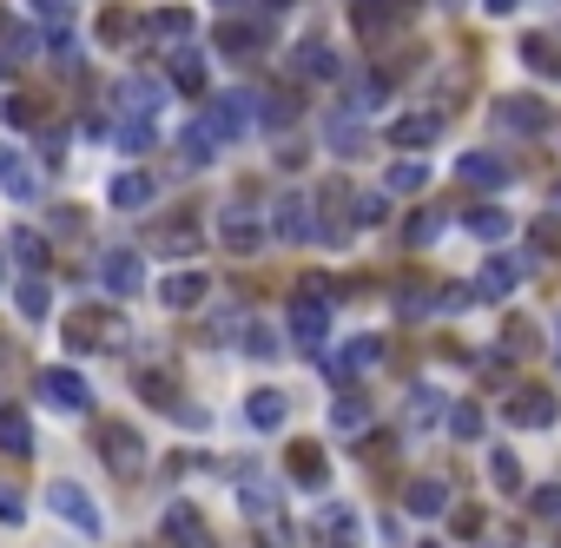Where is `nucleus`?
<instances>
[{"mask_svg":"<svg viewBox=\"0 0 561 548\" xmlns=\"http://www.w3.org/2000/svg\"><path fill=\"white\" fill-rule=\"evenodd\" d=\"M469 304H475V291H469V284H449V291H443V310H469Z\"/></svg>","mask_w":561,"mask_h":548,"instance_id":"52","label":"nucleus"},{"mask_svg":"<svg viewBox=\"0 0 561 548\" xmlns=\"http://www.w3.org/2000/svg\"><path fill=\"white\" fill-rule=\"evenodd\" d=\"M245 423L252 430H284V397H278V390H252V397H245Z\"/></svg>","mask_w":561,"mask_h":548,"instance_id":"34","label":"nucleus"},{"mask_svg":"<svg viewBox=\"0 0 561 548\" xmlns=\"http://www.w3.org/2000/svg\"><path fill=\"white\" fill-rule=\"evenodd\" d=\"M291 483L297 489H324L331 483V462H324V449H317V443H297L291 449Z\"/></svg>","mask_w":561,"mask_h":548,"instance_id":"22","label":"nucleus"},{"mask_svg":"<svg viewBox=\"0 0 561 548\" xmlns=\"http://www.w3.org/2000/svg\"><path fill=\"white\" fill-rule=\"evenodd\" d=\"M489 483H496L502 496L522 489V462H515V449H489Z\"/></svg>","mask_w":561,"mask_h":548,"instance_id":"38","label":"nucleus"},{"mask_svg":"<svg viewBox=\"0 0 561 548\" xmlns=\"http://www.w3.org/2000/svg\"><path fill=\"white\" fill-rule=\"evenodd\" d=\"M449 430H456L462 443H475V436H483V410H475V404H456V410H449Z\"/></svg>","mask_w":561,"mask_h":548,"instance_id":"44","label":"nucleus"},{"mask_svg":"<svg viewBox=\"0 0 561 548\" xmlns=\"http://www.w3.org/2000/svg\"><path fill=\"white\" fill-rule=\"evenodd\" d=\"M456 179H462V186H509V166L496 160V152H462V160H456Z\"/></svg>","mask_w":561,"mask_h":548,"instance_id":"27","label":"nucleus"},{"mask_svg":"<svg viewBox=\"0 0 561 548\" xmlns=\"http://www.w3.org/2000/svg\"><path fill=\"white\" fill-rule=\"evenodd\" d=\"M291 337H297V351H324V337H331V297L317 284H304V297H291Z\"/></svg>","mask_w":561,"mask_h":548,"instance_id":"5","label":"nucleus"},{"mask_svg":"<svg viewBox=\"0 0 561 548\" xmlns=\"http://www.w3.org/2000/svg\"><path fill=\"white\" fill-rule=\"evenodd\" d=\"M0 522H8V528H21V522H27V496H21L14 483H0Z\"/></svg>","mask_w":561,"mask_h":548,"instance_id":"45","label":"nucleus"},{"mask_svg":"<svg viewBox=\"0 0 561 548\" xmlns=\"http://www.w3.org/2000/svg\"><path fill=\"white\" fill-rule=\"evenodd\" d=\"M449 8H456V0H449Z\"/></svg>","mask_w":561,"mask_h":548,"instance_id":"58","label":"nucleus"},{"mask_svg":"<svg viewBox=\"0 0 561 548\" xmlns=\"http://www.w3.org/2000/svg\"><path fill=\"white\" fill-rule=\"evenodd\" d=\"M0 192L8 199H40V173L21 145H0Z\"/></svg>","mask_w":561,"mask_h":548,"instance_id":"11","label":"nucleus"},{"mask_svg":"<svg viewBox=\"0 0 561 548\" xmlns=\"http://www.w3.org/2000/svg\"><path fill=\"white\" fill-rule=\"evenodd\" d=\"M14 310H21L27 324H40L47 310H53V291H47V278H21V284H14Z\"/></svg>","mask_w":561,"mask_h":548,"instance_id":"33","label":"nucleus"},{"mask_svg":"<svg viewBox=\"0 0 561 548\" xmlns=\"http://www.w3.org/2000/svg\"><path fill=\"white\" fill-rule=\"evenodd\" d=\"M166 80H173L179 93H205V53H199V47H173Z\"/></svg>","mask_w":561,"mask_h":548,"instance_id":"23","label":"nucleus"},{"mask_svg":"<svg viewBox=\"0 0 561 548\" xmlns=\"http://www.w3.org/2000/svg\"><path fill=\"white\" fill-rule=\"evenodd\" d=\"M436 231H443V218H436V212H417V218L404 225V239H410V245H430Z\"/></svg>","mask_w":561,"mask_h":548,"instance_id":"47","label":"nucleus"},{"mask_svg":"<svg viewBox=\"0 0 561 548\" xmlns=\"http://www.w3.org/2000/svg\"><path fill=\"white\" fill-rule=\"evenodd\" d=\"M100 456L113 476H139V462H145V443L132 423H100Z\"/></svg>","mask_w":561,"mask_h":548,"instance_id":"8","label":"nucleus"},{"mask_svg":"<svg viewBox=\"0 0 561 548\" xmlns=\"http://www.w3.org/2000/svg\"><path fill=\"white\" fill-rule=\"evenodd\" d=\"M245 357H258V364L278 357V331L271 324H245Z\"/></svg>","mask_w":561,"mask_h":548,"instance_id":"43","label":"nucleus"},{"mask_svg":"<svg viewBox=\"0 0 561 548\" xmlns=\"http://www.w3.org/2000/svg\"><path fill=\"white\" fill-rule=\"evenodd\" d=\"M100 284H106L113 297H139V284H145L139 252H106V258H100Z\"/></svg>","mask_w":561,"mask_h":548,"instance_id":"13","label":"nucleus"},{"mask_svg":"<svg viewBox=\"0 0 561 548\" xmlns=\"http://www.w3.org/2000/svg\"><path fill=\"white\" fill-rule=\"evenodd\" d=\"M436 132H443V119H436V113H404V119L390 126V145H410V152H417V145H430Z\"/></svg>","mask_w":561,"mask_h":548,"instance_id":"30","label":"nucleus"},{"mask_svg":"<svg viewBox=\"0 0 561 548\" xmlns=\"http://www.w3.org/2000/svg\"><path fill=\"white\" fill-rule=\"evenodd\" d=\"M522 60H528V66H541V73H554V66H561L548 40H528V47H522Z\"/></svg>","mask_w":561,"mask_h":548,"instance_id":"50","label":"nucleus"},{"mask_svg":"<svg viewBox=\"0 0 561 548\" xmlns=\"http://www.w3.org/2000/svg\"><path fill=\"white\" fill-rule=\"evenodd\" d=\"M238 509H245L252 522H265V515H278V489L258 476V469H245V476H238Z\"/></svg>","mask_w":561,"mask_h":548,"instance_id":"20","label":"nucleus"},{"mask_svg":"<svg viewBox=\"0 0 561 548\" xmlns=\"http://www.w3.org/2000/svg\"><path fill=\"white\" fill-rule=\"evenodd\" d=\"M205 291H212V278H205V271H173L166 284H158V304H166V310H199V304H205Z\"/></svg>","mask_w":561,"mask_h":548,"instance_id":"14","label":"nucleus"},{"mask_svg":"<svg viewBox=\"0 0 561 548\" xmlns=\"http://www.w3.org/2000/svg\"><path fill=\"white\" fill-rule=\"evenodd\" d=\"M34 390H40V404H53L60 417H79V410H93V383L79 377V370H66V364H47V370L34 377Z\"/></svg>","mask_w":561,"mask_h":548,"instance_id":"2","label":"nucleus"},{"mask_svg":"<svg viewBox=\"0 0 561 548\" xmlns=\"http://www.w3.org/2000/svg\"><path fill=\"white\" fill-rule=\"evenodd\" d=\"M132 390H139V404H152V410H173V417L186 410V404H179V377L158 370V364H145V370L132 377Z\"/></svg>","mask_w":561,"mask_h":548,"instance_id":"12","label":"nucleus"},{"mask_svg":"<svg viewBox=\"0 0 561 548\" xmlns=\"http://www.w3.org/2000/svg\"><path fill=\"white\" fill-rule=\"evenodd\" d=\"M462 225L475 231V239H509V231H515V225H509V212H496V205H475Z\"/></svg>","mask_w":561,"mask_h":548,"instance_id":"39","label":"nucleus"},{"mask_svg":"<svg viewBox=\"0 0 561 548\" xmlns=\"http://www.w3.org/2000/svg\"><path fill=\"white\" fill-rule=\"evenodd\" d=\"M152 245H158V252H173V258H186V252H199V218H192V212H179V218H166V225H158V231H152Z\"/></svg>","mask_w":561,"mask_h":548,"instance_id":"26","label":"nucleus"},{"mask_svg":"<svg viewBox=\"0 0 561 548\" xmlns=\"http://www.w3.org/2000/svg\"><path fill=\"white\" fill-rule=\"evenodd\" d=\"M496 126H509V132H541V126H548V106H541V100H496Z\"/></svg>","mask_w":561,"mask_h":548,"instance_id":"28","label":"nucleus"},{"mask_svg":"<svg viewBox=\"0 0 561 548\" xmlns=\"http://www.w3.org/2000/svg\"><path fill=\"white\" fill-rule=\"evenodd\" d=\"M423 186H430V166H417V160H396L383 173V192H423Z\"/></svg>","mask_w":561,"mask_h":548,"instance_id":"37","label":"nucleus"},{"mask_svg":"<svg viewBox=\"0 0 561 548\" xmlns=\"http://www.w3.org/2000/svg\"><path fill=\"white\" fill-rule=\"evenodd\" d=\"M158 100H166V87H158L152 73H132V80H119V113H158Z\"/></svg>","mask_w":561,"mask_h":548,"instance_id":"29","label":"nucleus"},{"mask_svg":"<svg viewBox=\"0 0 561 548\" xmlns=\"http://www.w3.org/2000/svg\"><path fill=\"white\" fill-rule=\"evenodd\" d=\"M383 218H390V199H383V192L350 199V225H383Z\"/></svg>","mask_w":561,"mask_h":548,"instance_id":"42","label":"nucleus"},{"mask_svg":"<svg viewBox=\"0 0 561 548\" xmlns=\"http://www.w3.org/2000/svg\"><path fill=\"white\" fill-rule=\"evenodd\" d=\"M218 8H238V0H218Z\"/></svg>","mask_w":561,"mask_h":548,"instance_id":"55","label":"nucleus"},{"mask_svg":"<svg viewBox=\"0 0 561 548\" xmlns=\"http://www.w3.org/2000/svg\"><path fill=\"white\" fill-rule=\"evenodd\" d=\"M404 509H410L417 522H430V515H443V509H449V483H443V476H417V483L404 489Z\"/></svg>","mask_w":561,"mask_h":548,"instance_id":"19","label":"nucleus"},{"mask_svg":"<svg viewBox=\"0 0 561 548\" xmlns=\"http://www.w3.org/2000/svg\"><path fill=\"white\" fill-rule=\"evenodd\" d=\"M509 423L515 430H548L554 423V397H548V390H515V397H509Z\"/></svg>","mask_w":561,"mask_h":548,"instance_id":"18","label":"nucleus"},{"mask_svg":"<svg viewBox=\"0 0 561 548\" xmlns=\"http://www.w3.org/2000/svg\"><path fill=\"white\" fill-rule=\"evenodd\" d=\"M417 8H423V0H350V21H357L364 40H383V34L404 27Z\"/></svg>","mask_w":561,"mask_h":548,"instance_id":"7","label":"nucleus"},{"mask_svg":"<svg viewBox=\"0 0 561 548\" xmlns=\"http://www.w3.org/2000/svg\"><path fill=\"white\" fill-rule=\"evenodd\" d=\"M218 47L245 60V53H258V34H252V27H225V34H218Z\"/></svg>","mask_w":561,"mask_h":548,"instance_id":"46","label":"nucleus"},{"mask_svg":"<svg viewBox=\"0 0 561 548\" xmlns=\"http://www.w3.org/2000/svg\"><path fill=\"white\" fill-rule=\"evenodd\" d=\"M515 278H522V258H489L483 278H475V291H483V297H509Z\"/></svg>","mask_w":561,"mask_h":548,"instance_id":"35","label":"nucleus"},{"mask_svg":"<svg viewBox=\"0 0 561 548\" xmlns=\"http://www.w3.org/2000/svg\"><path fill=\"white\" fill-rule=\"evenodd\" d=\"M0 449H8V456H34V423L14 404H0Z\"/></svg>","mask_w":561,"mask_h":548,"instance_id":"32","label":"nucleus"},{"mask_svg":"<svg viewBox=\"0 0 561 548\" xmlns=\"http://www.w3.org/2000/svg\"><path fill=\"white\" fill-rule=\"evenodd\" d=\"M79 344H126V318L119 310H79V318H66V351Z\"/></svg>","mask_w":561,"mask_h":548,"instance_id":"9","label":"nucleus"},{"mask_svg":"<svg viewBox=\"0 0 561 548\" xmlns=\"http://www.w3.org/2000/svg\"><path fill=\"white\" fill-rule=\"evenodd\" d=\"M8 245H21L27 265H47V239H27V231H21V239H8Z\"/></svg>","mask_w":561,"mask_h":548,"instance_id":"51","label":"nucleus"},{"mask_svg":"<svg viewBox=\"0 0 561 548\" xmlns=\"http://www.w3.org/2000/svg\"><path fill=\"white\" fill-rule=\"evenodd\" d=\"M364 423H370V404L357 397V390H344V397L331 404V430H344V436H357Z\"/></svg>","mask_w":561,"mask_h":548,"instance_id":"36","label":"nucleus"},{"mask_svg":"<svg viewBox=\"0 0 561 548\" xmlns=\"http://www.w3.org/2000/svg\"><path fill=\"white\" fill-rule=\"evenodd\" d=\"M383 364V337H350L337 357H324V377L331 383H350V377H364V370H377Z\"/></svg>","mask_w":561,"mask_h":548,"instance_id":"10","label":"nucleus"},{"mask_svg":"<svg viewBox=\"0 0 561 548\" xmlns=\"http://www.w3.org/2000/svg\"><path fill=\"white\" fill-rule=\"evenodd\" d=\"M535 515H541V522H561V483L535 489Z\"/></svg>","mask_w":561,"mask_h":548,"instance_id":"49","label":"nucleus"},{"mask_svg":"<svg viewBox=\"0 0 561 548\" xmlns=\"http://www.w3.org/2000/svg\"><path fill=\"white\" fill-rule=\"evenodd\" d=\"M291 73H297V80H337V53H331L324 40H304V47L291 53Z\"/></svg>","mask_w":561,"mask_h":548,"instance_id":"21","label":"nucleus"},{"mask_svg":"<svg viewBox=\"0 0 561 548\" xmlns=\"http://www.w3.org/2000/svg\"><path fill=\"white\" fill-rule=\"evenodd\" d=\"M258 106H265V100H258L252 87H225V93H218V100H205L199 113H205V119H212V132H218V139L231 145V139H245V132H252Z\"/></svg>","mask_w":561,"mask_h":548,"instance_id":"1","label":"nucleus"},{"mask_svg":"<svg viewBox=\"0 0 561 548\" xmlns=\"http://www.w3.org/2000/svg\"><path fill=\"white\" fill-rule=\"evenodd\" d=\"M310 535H317V548H350V541H357V515H350L344 502H331V509H317Z\"/></svg>","mask_w":561,"mask_h":548,"instance_id":"15","label":"nucleus"},{"mask_svg":"<svg viewBox=\"0 0 561 548\" xmlns=\"http://www.w3.org/2000/svg\"><path fill=\"white\" fill-rule=\"evenodd\" d=\"M317 212H310V192H284L278 205H271V239L278 245H317Z\"/></svg>","mask_w":561,"mask_h":548,"instance_id":"6","label":"nucleus"},{"mask_svg":"<svg viewBox=\"0 0 561 548\" xmlns=\"http://www.w3.org/2000/svg\"><path fill=\"white\" fill-rule=\"evenodd\" d=\"M0 291H8V245H0Z\"/></svg>","mask_w":561,"mask_h":548,"instance_id":"54","label":"nucleus"},{"mask_svg":"<svg viewBox=\"0 0 561 548\" xmlns=\"http://www.w3.org/2000/svg\"><path fill=\"white\" fill-rule=\"evenodd\" d=\"M166 541H173V548H218V541H212V528L199 522V509H186V502H173V509H166Z\"/></svg>","mask_w":561,"mask_h":548,"instance_id":"16","label":"nucleus"},{"mask_svg":"<svg viewBox=\"0 0 561 548\" xmlns=\"http://www.w3.org/2000/svg\"><path fill=\"white\" fill-rule=\"evenodd\" d=\"M113 145H119V152H152V145H158L152 113H119V119H113Z\"/></svg>","mask_w":561,"mask_h":548,"instance_id":"24","label":"nucleus"},{"mask_svg":"<svg viewBox=\"0 0 561 548\" xmlns=\"http://www.w3.org/2000/svg\"><path fill=\"white\" fill-rule=\"evenodd\" d=\"M324 145L344 152V160H357V152H364V126H357V113H331V119H324Z\"/></svg>","mask_w":561,"mask_h":548,"instance_id":"31","label":"nucleus"},{"mask_svg":"<svg viewBox=\"0 0 561 548\" xmlns=\"http://www.w3.org/2000/svg\"><path fill=\"white\" fill-rule=\"evenodd\" d=\"M106 192H113V212H145L152 192H158V179H152V173H119Z\"/></svg>","mask_w":561,"mask_h":548,"instance_id":"25","label":"nucleus"},{"mask_svg":"<svg viewBox=\"0 0 561 548\" xmlns=\"http://www.w3.org/2000/svg\"><path fill=\"white\" fill-rule=\"evenodd\" d=\"M139 27H145V34H152V40H166V47H186V40H192V34H199V21H192V14H186V8H152V14H145V21H139Z\"/></svg>","mask_w":561,"mask_h":548,"instance_id":"17","label":"nucleus"},{"mask_svg":"<svg viewBox=\"0 0 561 548\" xmlns=\"http://www.w3.org/2000/svg\"><path fill=\"white\" fill-rule=\"evenodd\" d=\"M100 40H106V47H126V40H132V14H126V8H106V14H100Z\"/></svg>","mask_w":561,"mask_h":548,"instance_id":"41","label":"nucleus"},{"mask_svg":"<svg viewBox=\"0 0 561 548\" xmlns=\"http://www.w3.org/2000/svg\"><path fill=\"white\" fill-rule=\"evenodd\" d=\"M218 245H225L231 258H252V252L271 245V225H265L252 205H225V212H218Z\"/></svg>","mask_w":561,"mask_h":548,"instance_id":"3","label":"nucleus"},{"mask_svg":"<svg viewBox=\"0 0 561 548\" xmlns=\"http://www.w3.org/2000/svg\"><path fill=\"white\" fill-rule=\"evenodd\" d=\"M271 8H284V0H271Z\"/></svg>","mask_w":561,"mask_h":548,"instance_id":"56","label":"nucleus"},{"mask_svg":"<svg viewBox=\"0 0 561 548\" xmlns=\"http://www.w3.org/2000/svg\"><path fill=\"white\" fill-rule=\"evenodd\" d=\"M436 417H443V397L417 383V390H410V430H423V423H436Z\"/></svg>","mask_w":561,"mask_h":548,"instance_id":"40","label":"nucleus"},{"mask_svg":"<svg viewBox=\"0 0 561 548\" xmlns=\"http://www.w3.org/2000/svg\"><path fill=\"white\" fill-rule=\"evenodd\" d=\"M483 8H489V14H515V8H522V0H483Z\"/></svg>","mask_w":561,"mask_h":548,"instance_id":"53","label":"nucleus"},{"mask_svg":"<svg viewBox=\"0 0 561 548\" xmlns=\"http://www.w3.org/2000/svg\"><path fill=\"white\" fill-rule=\"evenodd\" d=\"M27 14H40L47 27H66V14H73V0H27Z\"/></svg>","mask_w":561,"mask_h":548,"instance_id":"48","label":"nucleus"},{"mask_svg":"<svg viewBox=\"0 0 561 548\" xmlns=\"http://www.w3.org/2000/svg\"><path fill=\"white\" fill-rule=\"evenodd\" d=\"M47 509H53V515H60L66 528H79V535H87V541H93V535L106 528V515H100V502H93L87 489H79V483H66V476H60V483H47Z\"/></svg>","mask_w":561,"mask_h":548,"instance_id":"4","label":"nucleus"},{"mask_svg":"<svg viewBox=\"0 0 561 548\" xmlns=\"http://www.w3.org/2000/svg\"><path fill=\"white\" fill-rule=\"evenodd\" d=\"M554 364H561V351H554Z\"/></svg>","mask_w":561,"mask_h":548,"instance_id":"57","label":"nucleus"}]
</instances>
